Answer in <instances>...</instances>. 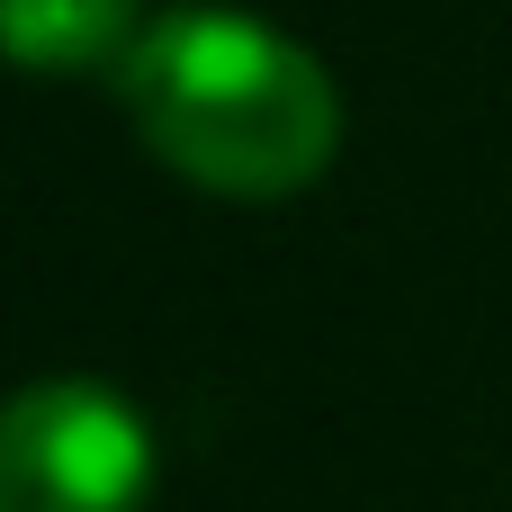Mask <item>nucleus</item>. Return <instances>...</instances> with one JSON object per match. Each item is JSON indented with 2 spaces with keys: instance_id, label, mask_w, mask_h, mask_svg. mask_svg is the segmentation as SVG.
<instances>
[{
  "instance_id": "nucleus-1",
  "label": "nucleus",
  "mask_w": 512,
  "mask_h": 512,
  "mask_svg": "<svg viewBox=\"0 0 512 512\" xmlns=\"http://www.w3.org/2000/svg\"><path fill=\"white\" fill-rule=\"evenodd\" d=\"M117 90L135 135L216 198H297L342 153L333 72L243 9H162L117 63Z\"/></svg>"
},
{
  "instance_id": "nucleus-2",
  "label": "nucleus",
  "mask_w": 512,
  "mask_h": 512,
  "mask_svg": "<svg viewBox=\"0 0 512 512\" xmlns=\"http://www.w3.org/2000/svg\"><path fill=\"white\" fill-rule=\"evenodd\" d=\"M153 432L99 378H45L0 423V512H144Z\"/></svg>"
},
{
  "instance_id": "nucleus-3",
  "label": "nucleus",
  "mask_w": 512,
  "mask_h": 512,
  "mask_svg": "<svg viewBox=\"0 0 512 512\" xmlns=\"http://www.w3.org/2000/svg\"><path fill=\"white\" fill-rule=\"evenodd\" d=\"M18 72H90L126 63L144 36V0H0Z\"/></svg>"
}]
</instances>
